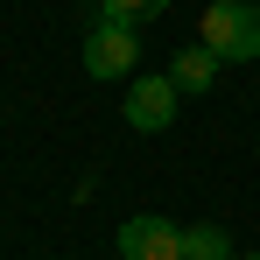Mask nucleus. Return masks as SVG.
Listing matches in <instances>:
<instances>
[{
  "label": "nucleus",
  "mask_w": 260,
  "mask_h": 260,
  "mask_svg": "<svg viewBox=\"0 0 260 260\" xmlns=\"http://www.w3.org/2000/svg\"><path fill=\"white\" fill-rule=\"evenodd\" d=\"M218 63H225L218 49L190 43V49H176V56H169V78H176V91H183V99H204V91L218 85Z\"/></svg>",
  "instance_id": "nucleus-5"
},
{
  "label": "nucleus",
  "mask_w": 260,
  "mask_h": 260,
  "mask_svg": "<svg viewBox=\"0 0 260 260\" xmlns=\"http://www.w3.org/2000/svg\"><path fill=\"white\" fill-rule=\"evenodd\" d=\"M232 260H260V253H232Z\"/></svg>",
  "instance_id": "nucleus-8"
},
{
  "label": "nucleus",
  "mask_w": 260,
  "mask_h": 260,
  "mask_svg": "<svg viewBox=\"0 0 260 260\" xmlns=\"http://www.w3.org/2000/svg\"><path fill=\"white\" fill-rule=\"evenodd\" d=\"M134 63H141V28L99 14L91 36H85V71H91V78H134Z\"/></svg>",
  "instance_id": "nucleus-2"
},
{
  "label": "nucleus",
  "mask_w": 260,
  "mask_h": 260,
  "mask_svg": "<svg viewBox=\"0 0 260 260\" xmlns=\"http://www.w3.org/2000/svg\"><path fill=\"white\" fill-rule=\"evenodd\" d=\"M113 253L120 260H183V225L141 211V218H127V225L113 232Z\"/></svg>",
  "instance_id": "nucleus-4"
},
{
  "label": "nucleus",
  "mask_w": 260,
  "mask_h": 260,
  "mask_svg": "<svg viewBox=\"0 0 260 260\" xmlns=\"http://www.w3.org/2000/svg\"><path fill=\"white\" fill-rule=\"evenodd\" d=\"M197 43L218 49L225 63H253V56H260V7H253V0H211Z\"/></svg>",
  "instance_id": "nucleus-1"
},
{
  "label": "nucleus",
  "mask_w": 260,
  "mask_h": 260,
  "mask_svg": "<svg viewBox=\"0 0 260 260\" xmlns=\"http://www.w3.org/2000/svg\"><path fill=\"white\" fill-rule=\"evenodd\" d=\"M99 14H106V21H127V28H141V21H155V14H169V0H106Z\"/></svg>",
  "instance_id": "nucleus-7"
},
{
  "label": "nucleus",
  "mask_w": 260,
  "mask_h": 260,
  "mask_svg": "<svg viewBox=\"0 0 260 260\" xmlns=\"http://www.w3.org/2000/svg\"><path fill=\"white\" fill-rule=\"evenodd\" d=\"M176 106H183L176 78H169V71H148V78H134V85H127V106H120V113H127L134 134H162V127L176 120Z\"/></svg>",
  "instance_id": "nucleus-3"
},
{
  "label": "nucleus",
  "mask_w": 260,
  "mask_h": 260,
  "mask_svg": "<svg viewBox=\"0 0 260 260\" xmlns=\"http://www.w3.org/2000/svg\"><path fill=\"white\" fill-rule=\"evenodd\" d=\"M183 260H232V232L225 225H183Z\"/></svg>",
  "instance_id": "nucleus-6"
}]
</instances>
